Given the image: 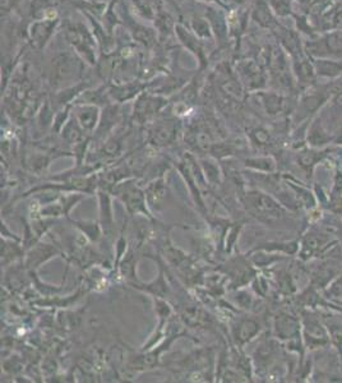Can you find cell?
<instances>
[{"label": "cell", "mask_w": 342, "mask_h": 383, "mask_svg": "<svg viewBox=\"0 0 342 383\" xmlns=\"http://www.w3.org/2000/svg\"><path fill=\"white\" fill-rule=\"evenodd\" d=\"M167 105L169 99L166 96L146 90L135 100L132 122L140 125L152 123L156 117L162 114Z\"/></svg>", "instance_id": "3957f363"}, {"label": "cell", "mask_w": 342, "mask_h": 383, "mask_svg": "<svg viewBox=\"0 0 342 383\" xmlns=\"http://www.w3.org/2000/svg\"><path fill=\"white\" fill-rule=\"evenodd\" d=\"M258 332H259L258 322L247 318L239 322L237 327L234 328V339L240 345H244L247 342H249Z\"/></svg>", "instance_id": "ac0fdd59"}, {"label": "cell", "mask_w": 342, "mask_h": 383, "mask_svg": "<svg viewBox=\"0 0 342 383\" xmlns=\"http://www.w3.org/2000/svg\"><path fill=\"white\" fill-rule=\"evenodd\" d=\"M306 339L311 346L324 345L328 341L326 330L321 326L317 318L312 315L306 318Z\"/></svg>", "instance_id": "e0dca14e"}, {"label": "cell", "mask_w": 342, "mask_h": 383, "mask_svg": "<svg viewBox=\"0 0 342 383\" xmlns=\"http://www.w3.org/2000/svg\"><path fill=\"white\" fill-rule=\"evenodd\" d=\"M72 112H73L72 117L80 124L81 128L85 130L86 135L95 133L101 119L100 106L91 104H73Z\"/></svg>", "instance_id": "7c38bea8"}, {"label": "cell", "mask_w": 342, "mask_h": 383, "mask_svg": "<svg viewBox=\"0 0 342 383\" xmlns=\"http://www.w3.org/2000/svg\"><path fill=\"white\" fill-rule=\"evenodd\" d=\"M147 141L153 147H166L177 141L179 123L177 117H159L147 124Z\"/></svg>", "instance_id": "52a82bcc"}, {"label": "cell", "mask_w": 342, "mask_h": 383, "mask_svg": "<svg viewBox=\"0 0 342 383\" xmlns=\"http://www.w3.org/2000/svg\"><path fill=\"white\" fill-rule=\"evenodd\" d=\"M147 88L148 82L146 80H119L108 86V93L114 103L123 104L130 100L137 99L143 91H146Z\"/></svg>", "instance_id": "30bf717a"}, {"label": "cell", "mask_w": 342, "mask_h": 383, "mask_svg": "<svg viewBox=\"0 0 342 383\" xmlns=\"http://www.w3.org/2000/svg\"><path fill=\"white\" fill-rule=\"evenodd\" d=\"M28 14H30L31 21L59 17V13L53 0H31Z\"/></svg>", "instance_id": "2e32d148"}, {"label": "cell", "mask_w": 342, "mask_h": 383, "mask_svg": "<svg viewBox=\"0 0 342 383\" xmlns=\"http://www.w3.org/2000/svg\"><path fill=\"white\" fill-rule=\"evenodd\" d=\"M21 0H1V19L16 9Z\"/></svg>", "instance_id": "cb8c5ba5"}, {"label": "cell", "mask_w": 342, "mask_h": 383, "mask_svg": "<svg viewBox=\"0 0 342 383\" xmlns=\"http://www.w3.org/2000/svg\"><path fill=\"white\" fill-rule=\"evenodd\" d=\"M61 17L31 21L26 30L27 43L32 49L43 51L54 40L56 33L61 32Z\"/></svg>", "instance_id": "5b68a950"}, {"label": "cell", "mask_w": 342, "mask_h": 383, "mask_svg": "<svg viewBox=\"0 0 342 383\" xmlns=\"http://www.w3.org/2000/svg\"><path fill=\"white\" fill-rule=\"evenodd\" d=\"M247 167H253L256 170H263V172H274L275 170V161L272 159H251L247 160Z\"/></svg>", "instance_id": "44dd1931"}, {"label": "cell", "mask_w": 342, "mask_h": 383, "mask_svg": "<svg viewBox=\"0 0 342 383\" xmlns=\"http://www.w3.org/2000/svg\"><path fill=\"white\" fill-rule=\"evenodd\" d=\"M114 192H116V196L125 204V207L130 215L142 214L145 216L151 217L146 206V193L133 184V182H124L116 187Z\"/></svg>", "instance_id": "9c48e42d"}, {"label": "cell", "mask_w": 342, "mask_h": 383, "mask_svg": "<svg viewBox=\"0 0 342 383\" xmlns=\"http://www.w3.org/2000/svg\"><path fill=\"white\" fill-rule=\"evenodd\" d=\"M187 26L190 27L197 38H201L202 41L207 43H216L211 25L203 13H192L188 19Z\"/></svg>", "instance_id": "4fadbf2b"}, {"label": "cell", "mask_w": 342, "mask_h": 383, "mask_svg": "<svg viewBox=\"0 0 342 383\" xmlns=\"http://www.w3.org/2000/svg\"><path fill=\"white\" fill-rule=\"evenodd\" d=\"M252 140L253 142L259 143V145H266L269 141V133L266 130H261V128H256V130H252Z\"/></svg>", "instance_id": "603a6c76"}, {"label": "cell", "mask_w": 342, "mask_h": 383, "mask_svg": "<svg viewBox=\"0 0 342 383\" xmlns=\"http://www.w3.org/2000/svg\"><path fill=\"white\" fill-rule=\"evenodd\" d=\"M147 204L150 209L160 210L162 207V204L165 202L167 196V186H166L164 178L155 180L150 186L147 187L146 191Z\"/></svg>", "instance_id": "9a60e30c"}, {"label": "cell", "mask_w": 342, "mask_h": 383, "mask_svg": "<svg viewBox=\"0 0 342 383\" xmlns=\"http://www.w3.org/2000/svg\"><path fill=\"white\" fill-rule=\"evenodd\" d=\"M244 204L252 215L262 223H276L284 215L281 206L262 192H248L245 194Z\"/></svg>", "instance_id": "277c9868"}, {"label": "cell", "mask_w": 342, "mask_h": 383, "mask_svg": "<svg viewBox=\"0 0 342 383\" xmlns=\"http://www.w3.org/2000/svg\"><path fill=\"white\" fill-rule=\"evenodd\" d=\"M61 33L68 46L88 67H98L100 48L87 22H83L82 19H63Z\"/></svg>", "instance_id": "7a4b0ae2"}, {"label": "cell", "mask_w": 342, "mask_h": 383, "mask_svg": "<svg viewBox=\"0 0 342 383\" xmlns=\"http://www.w3.org/2000/svg\"><path fill=\"white\" fill-rule=\"evenodd\" d=\"M175 38L183 49L195 56L198 63V70L206 72L211 62L209 59L211 54L207 51V43L197 38L190 27L183 22H177L175 27Z\"/></svg>", "instance_id": "8992f818"}, {"label": "cell", "mask_w": 342, "mask_h": 383, "mask_svg": "<svg viewBox=\"0 0 342 383\" xmlns=\"http://www.w3.org/2000/svg\"><path fill=\"white\" fill-rule=\"evenodd\" d=\"M327 239L323 235L308 234L303 241V256L316 253L321 248L324 247Z\"/></svg>", "instance_id": "ffe728a7"}, {"label": "cell", "mask_w": 342, "mask_h": 383, "mask_svg": "<svg viewBox=\"0 0 342 383\" xmlns=\"http://www.w3.org/2000/svg\"><path fill=\"white\" fill-rule=\"evenodd\" d=\"M129 11L143 23H153L161 9L166 6L165 0H128Z\"/></svg>", "instance_id": "8fae6325"}, {"label": "cell", "mask_w": 342, "mask_h": 383, "mask_svg": "<svg viewBox=\"0 0 342 383\" xmlns=\"http://www.w3.org/2000/svg\"><path fill=\"white\" fill-rule=\"evenodd\" d=\"M187 1H193V3H197V4H211V6H219L225 8V9H230L227 6L225 0H187Z\"/></svg>", "instance_id": "d4e9b609"}, {"label": "cell", "mask_w": 342, "mask_h": 383, "mask_svg": "<svg viewBox=\"0 0 342 383\" xmlns=\"http://www.w3.org/2000/svg\"><path fill=\"white\" fill-rule=\"evenodd\" d=\"M81 229L86 231L87 236L92 239V241H98L101 235V230L96 223H77Z\"/></svg>", "instance_id": "7402d4cb"}, {"label": "cell", "mask_w": 342, "mask_h": 383, "mask_svg": "<svg viewBox=\"0 0 342 383\" xmlns=\"http://www.w3.org/2000/svg\"><path fill=\"white\" fill-rule=\"evenodd\" d=\"M120 122V112L119 106L110 104L105 106L104 112H101V119L98 124V130H95V136L98 138H104L106 135H109L111 130H114L116 124Z\"/></svg>", "instance_id": "5bb4252c"}, {"label": "cell", "mask_w": 342, "mask_h": 383, "mask_svg": "<svg viewBox=\"0 0 342 383\" xmlns=\"http://www.w3.org/2000/svg\"><path fill=\"white\" fill-rule=\"evenodd\" d=\"M204 17L208 19L212 32H214L216 50L222 51L227 49V45L230 43L229 36V27H227V11L222 6H211V4H202Z\"/></svg>", "instance_id": "ba28073f"}, {"label": "cell", "mask_w": 342, "mask_h": 383, "mask_svg": "<svg viewBox=\"0 0 342 383\" xmlns=\"http://www.w3.org/2000/svg\"><path fill=\"white\" fill-rule=\"evenodd\" d=\"M86 64L73 50H56L45 64V80L51 88L61 91L82 82Z\"/></svg>", "instance_id": "6da1fadb"}, {"label": "cell", "mask_w": 342, "mask_h": 383, "mask_svg": "<svg viewBox=\"0 0 342 383\" xmlns=\"http://www.w3.org/2000/svg\"><path fill=\"white\" fill-rule=\"evenodd\" d=\"M328 294H331L332 297H341L342 295V278H338L335 284L331 286Z\"/></svg>", "instance_id": "484cf974"}, {"label": "cell", "mask_w": 342, "mask_h": 383, "mask_svg": "<svg viewBox=\"0 0 342 383\" xmlns=\"http://www.w3.org/2000/svg\"><path fill=\"white\" fill-rule=\"evenodd\" d=\"M298 327H299V323L291 315H277V320H276L277 336H280L282 339H291L294 335L298 334L299 331Z\"/></svg>", "instance_id": "d6986e66"}]
</instances>
